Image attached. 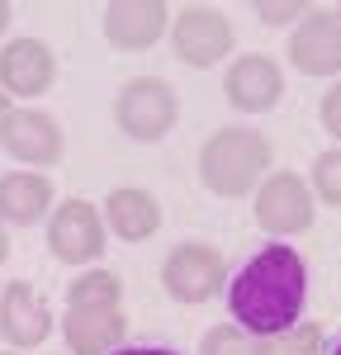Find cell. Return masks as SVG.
Listing matches in <instances>:
<instances>
[{"label":"cell","mask_w":341,"mask_h":355,"mask_svg":"<svg viewBox=\"0 0 341 355\" xmlns=\"http://www.w3.org/2000/svg\"><path fill=\"white\" fill-rule=\"evenodd\" d=\"M227 318L252 336H280L304 322L308 308V266L294 246L265 242L227 275Z\"/></svg>","instance_id":"obj_1"},{"label":"cell","mask_w":341,"mask_h":355,"mask_svg":"<svg viewBox=\"0 0 341 355\" xmlns=\"http://www.w3.org/2000/svg\"><path fill=\"white\" fill-rule=\"evenodd\" d=\"M265 166H270V142L256 128H223L199 152V180L223 199H237L265 175Z\"/></svg>","instance_id":"obj_2"},{"label":"cell","mask_w":341,"mask_h":355,"mask_svg":"<svg viewBox=\"0 0 341 355\" xmlns=\"http://www.w3.org/2000/svg\"><path fill=\"white\" fill-rule=\"evenodd\" d=\"M175 114H180L175 90L161 76H138V81L123 85L119 100H114V119H119V128L133 142H161L175 128Z\"/></svg>","instance_id":"obj_3"},{"label":"cell","mask_w":341,"mask_h":355,"mask_svg":"<svg viewBox=\"0 0 341 355\" xmlns=\"http://www.w3.org/2000/svg\"><path fill=\"white\" fill-rule=\"evenodd\" d=\"M161 284H166L170 299L204 303V299H213V294L227 284V266H223V256H218L213 246L185 242V246H175V251L166 256V266H161Z\"/></svg>","instance_id":"obj_4"},{"label":"cell","mask_w":341,"mask_h":355,"mask_svg":"<svg viewBox=\"0 0 341 355\" xmlns=\"http://www.w3.org/2000/svg\"><path fill=\"white\" fill-rule=\"evenodd\" d=\"M170 43H175L180 62L213 67V62H223L232 53V24H227L223 10H213V5H185L175 28H170Z\"/></svg>","instance_id":"obj_5"},{"label":"cell","mask_w":341,"mask_h":355,"mask_svg":"<svg viewBox=\"0 0 341 355\" xmlns=\"http://www.w3.org/2000/svg\"><path fill=\"white\" fill-rule=\"evenodd\" d=\"M256 223L275 237H294V232H308L313 227V194L299 175H270L261 194H256Z\"/></svg>","instance_id":"obj_6"},{"label":"cell","mask_w":341,"mask_h":355,"mask_svg":"<svg viewBox=\"0 0 341 355\" xmlns=\"http://www.w3.org/2000/svg\"><path fill=\"white\" fill-rule=\"evenodd\" d=\"M48 246H53L57 261H67V266L95 261V256L105 251V223H100V214H95V204L67 199V204L53 214V223H48Z\"/></svg>","instance_id":"obj_7"},{"label":"cell","mask_w":341,"mask_h":355,"mask_svg":"<svg viewBox=\"0 0 341 355\" xmlns=\"http://www.w3.org/2000/svg\"><path fill=\"white\" fill-rule=\"evenodd\" d=\"M223 90H227V105H237V110H247V114H265V110L280 105L284 76H280V67H275L270 57L247 53V57H237V62L227 67Z\"/></svg>","instance_id":"obj_8"},{"label":"cell","mask_w":341,"mask_h":355,"mask_svg":"<svg viewBox=\"0 0 341 355\" xmlns=\"http://www.w3.org/2000/svg\"><path fill=\"white\" fill-rule=\"evenodd\" d=\"M48 331H53V308L43 303V294L24 284V279H15L5 294H0V336L10 341V346H38V341H48Z\"/></svg>","instance_id":"obj_9"},{"label":"cell","mask_w":341,"mask_h":355,"mask_svg":"<svg viewBox=\"0 0 341 355\" xmlns=\"http://www.w3.org/2000/svg\"><path fill=\"white\" fill-rule=\"evenodd\" d=\"M0 147L28 166H53V162H62L67 142H62L57 119H48L38 110H15L5 119V128H0Z\"/></svg>","instance_id":"obj_10"},{"label":"cell","mask_w":341,"mask_h":355,"mask_svg":"<svg viewBox=\"0 0 341 355\" xmlns=\"http://www.w3.org/2000/svg\"><path fill=\"white\" fill-rule=\"evenodd\" d=\"M166 15L170 10L161 0H114L105 10V38L114 48L142 53V48H152L166 33Z\"/></svg>","instance_id":"obj_11"},{"label":"cell","mask_w":341,"mask_h":355,"mask_svg":"<svg viewBox=\"0 0 341 355\" xmlns=\"http://www.w3.org/2000/svg\"><path fill=\"white\" fill-rule=\"evenodd\" d=\"M289 62L308 76L341 71V19L337 15H308L289 38Z\"/></svg>","instance_id":"obj_12"},{"label":"cell","mask_w":341,"mask_h":355,"mask_svg":"<svg viewBox=\"0 0 341 355\" xmlns=\"http://www.w3.org/2000/svg\"><path fill=\"white\" fill-rule=\"evenodd\" d=\"M57 76V62L48 53V43L38 38H15L5 53H0V85L15 90V95H43Z\"/></svg>","instance_id":"obj_13"},{"label":"cell","mask_w":341,"mask_h":355,"mask_svg":"<svg viewBox=\"0 0 341 355\" xmlns=\"http://www.w3.org/2000/svg\"><path fill=\"white\" fill-rule=\"evenodd\" d=\"M67 346L71 355H110L114 346H123V313L119 308H67Z\"/></svg>","instance_id":"obj_14"},{"label":"cell","mask_w":341,"mask_h":355,"mask_svg":"<svg viewBox=\"0 0 341 355\" xmlns=\"http://www.w3.org/2000/svg\"><path fill=\"white\" fill-rule=\"evenodd\" d=\"M53 204V185L33 171H15V175H0V218L5 223H38Z\"/></svg>","instance_id":"obj_15"},{"label":"cell","mask_w":341,"mask_h":355,"mask_svg":"<svg viewBox=\"0 0 341 355\" xmlns=\"http://www.w3.org/2000/svg\"><path fill=\"white\" fill-rule=\"evenodd\" d=\"M105 214H110V227L123 242H147L161 227V209L147 190H114L105 199Z\"/></svg>","instance_id":"obj_16"},{"label":"cell","mask_w":341,"mask_h":355,"mask_svg":"<svg viewBox=\"0 0 341 355\" xmlns=\"http://www.w3.org/2000/svg\"><path fill=\"white\" fill-rule=\"evenodd\" d=\"M119 294H123V284L114 270H85L81 279H71L67 308H119Z\"/></svg>","instance_id":"obj_17"},{"label":"cell","mask_w":341,"mask_h":355,"mask_svg":"<svg viewBox=\"0 0 341 355\" xmlns=\"http://www.w3.org/2000/svg\"><path fill=\"white\" fill-rule=\"evenodd\" d=\"M317 346H322V327L317 322H299V327L280 331V336L256 341V355H317Z\"/></svg>","instance_id":"obj_18"},{"label":"cell","mask_w":341,"mask_h":355,"mask_svg":"<svg viewBox=\"0 0 341 355\" xmlns=\"http://www.w3.org/2000/svg\"><path fill=\"white\" fill-rule=\"evenodd\" d=\"M313 185L322 194V204L341 209V147L337 152H322V157L313 162Z\"/></svg>","instance_id":"obj_19"},{"label":"cell","mask_w":341,"mask_h":355,"mask_svg":"<svg viewBox=\"0 0 341 355\" xmlns=\"http://www.w3.org/2000/svg\"><path fill=\"white\" fill-rule=\"evenodd\" d=\"M204 355H256L242 327H209L204 331Z\"/></svg>","instance_id":"obj_20"},{"label":"cell","mask_w":341,"mask_h":355,"mask_svg":"<svg viewBox=\"0 0 341 355\" xmlns=\"http://www.w3.org/2000/svg\"><path fill=\"white\" fill-rule=\"evenodd\" d=\"M256 15H261L265 24H289V19L308 15V5H256Z\"/></svg>","instance_id":"obj_21"},{"label":"cell","mask_w":341,"mask_h":355,"mask_svg":"<svg viewBox=\"0 0 341 355\" xmlns=\"http://www.w3.org/2000/svg\"><path fill=\"white\" fill-rule=\"evenodd\" d=\"M322 128L341 137V85H337V90H327V100H322Z\"/></svg>","instance_id":"obj_22"},{"label":"cell","mask_w":341,"mask_h":355,"mask_svg":"<svg viewBox=\"0 0 341 355\" xmlns=\"http://www.w3.org/2000/svg\"><path fill=\"white\" fill-rule=\"evenodd\" d=\"M110 355H180L175 346H161V341H133V346H114Z\"/></svg>","instance_id":"obj_23"},{"label":"cell","mask_w":341,"mask_h":355,"mask_svg":"<svg viewBox=\"0 0 341 355\" xmlns=\"http://www.w3.org/2000/svg\"><path fill=\"white\" fill-rule=\"evenodd\" d=\"M322 355H341V331H332V336H327V346H322Z\"/></svg>","instance_id":"obj_24"},{"label":"cell","mask_w":341,"mask_h":355,"mask_svg":"<svg viewBox=\"0 0 341 355\" xmlns=\"http://www.w3.org/2000/svg\"><path fill=\"white\" fill-rule=\"evenodd\" d=\"M10 15H15V10H10V0H0V33H5V24H10Z\"/></svg>","instance_id":"obj_25"},{"label":"cell","mask_w":341,"mask_h":355,"mask_svg":"<svg viewBox=\"0 0 341 355\" xmlns=\"http://www.w3.org/2000/svg\"><path fill=\"white\" fill-rule=\"evenodd\" d=\"M10 114H15V110H10V100H5V90H0V128H5V119H10Z\"/></svg>","instance_id":"obj_26"},{"label":"cell","mask_w":341,"mask_h":355,"mask_svg":"<svg viewBox=\"0 0 341 355\" xmlns=\"http://www.w3.org/2000/svg\"><path fill=\"white\" fill-rule=\"evenodd\" d=\"M5 256H10V242H5V232H0V261H5Z\"/></svg>","instance_id":"obj_27"}]
</instances>
